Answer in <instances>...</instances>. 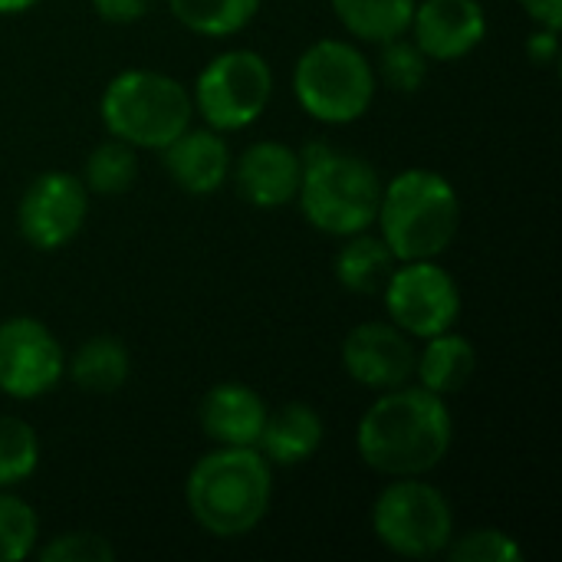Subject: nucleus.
Here are the masks:
<instances>
[{"label":"nucleus","instance_id":"obj_31","mask_svg":"<svg viewBox=\"0 0 562 562\" xmlns=\"http://www.w3.org/2000/svg\"><path fill=\"white\" fill-rule=\"evenodd\" d=\"M517 3L527 10V16H530L537 26H553V30H560L562 0H517Z\"/></svg>","mask_w":562,"mask_h":562},{"label":"nucleus","instance_id":"obj_5","mask_svg":"<svg viewBox=\"0 0 562 562\" xmlns=\"http://www.w3.org/2000/svg\"><path fill=\"white\" fill-rule=\"evenodd\" d=\"M382 184L385 181L379 178L372 161L326 148L323 155L303 161L296 201L310 227L342 240L375 224Z\"/></svg>","mask_w":562,"mask_h":562},{"label":"nucleus","instance_id":"obj_1","mask_svg":"<svg viewBox=\"0 0 562 562\" xmlns=\"http://www.w3.org/2000/svg\"><path fill=\"white\" fill-rule=\"evenodd\" d=\"M451 441V408L422 385L379 392L356 431L359 458L385 477H425L448 458Z\"/></svg>","mask_w":562,"mask_h":562},{"label":"nucleus","instance_id":"obj_29","mask_svg":"<svg viewBox=\"0 0 562 562\" xmlns=\"http://www.w3.org/2000/svg\"><path fill=\"white\" fill-rule=\"evenodd\" d=\"M527 59L540 69H553L560 63V30L553 26H537L527 36Z\"/></svg>","mask_w":562,"mask_h":562},{"label":"nucleus","instance_id":"obj_16","mask_svg":"<svg viewBox=\"0 0 562 562\" xmlns=\"http://www.w3.org/2000/svg\"><path fill=\"white\" fill-rule=\"evenodd\" d=\"M267 402L244 382H217L198 405L201 431L221 448H257L267 425Z\"/></svg>","mask_w":562,"mask_h":562},{"label":"nucleus","instance_id":"obj_18","mask_svg":"<svg viewBox=\"0 0 562 562\" xmlns=\"http://www.w3.org/2000/svg\"><path fill=\"white\" fill-rule=\"evenodd\" d=\"M474 372H477V349L468 336H461L454 329L428 336L425 349H418L415 379L422 389H428L441 398L464 392L471 385Z\"/></svg>","mask_w":562,"mask_h":562},{"label":"nucleus","instance_id":"obj_22","mask_svg":"<svg viewBox=\"0 0 562 562\" xmlns=\"http://www.w3.org/2000/svg\"><path fill=\"white\" fill-rule=\"evenodd\" d=\"M171 16L198 36H234L247 30L260 10V0H168Z\"/></svg>","mask_w":562,"mask_h":562},{"label":"nucleus","instance_id":"obj_32","mask_svg":"<svg viewBox=\"0 0 562 562\" xmlns=\"http://www.w3.org/2000/svg\"><path fill=\"white\" fill-rule=\"evenodd\" d=\"M40 0H0V16H16L26 13L30 7H36Z\"/></svg>","mask_w":562,"mask_h":562},{"label":"nucleus","instance_id":"obj_25","mask_svg":"<svg viewBox=\"0 0 562 562\" xmlns=\"http://www.w3.org/2000/svg\"><path fill=\"white\" fill-rule=\"evenodd\" d=\"M36 510L10 487H0V562L26 560L36 550Z\"/></svg>","mask_w":562,"mask_h":562},{"label":"nucleus","instance_id":"obj_19","mask_svg":"<svg viewBox=\"0 0 562 562\" xmlns=\"http://www.w3.org/2000/svg\"><path fill=\"white\" fill-rule=\"evenodd\" d=\"M395 267H398V260L389 250V244L369 231L342 237V244L333 257V273H336L339 286L356 296H382Z\"/></svg>","mask_w":562,"mask_h":562},{"label":"nucleus","instance_id":"obj_10","mask_svg":"<svg viewBox=\"0 0 562 562\" xmlns=\"http://www.w3.org/2000/svg\"><path fill=\"white\" fill-rule=\"evenodd\" d=\"M63 372V346L43 319L10 316L0 323V392L7 398H43L59 385Z\"/></svg>","mask_w":562,"mask_h":562},{"label":"nucleus","instance_id":"obj_4","mask_svg":"<svg viewBox=\"0 0 562 562\" xmlns=\"http://www.w3.org/2000/svg\"><path fill=\"white\" fill-rule=\"evenodd\" d=\"M102 125L132 148L161 151L194 119L191 89L158 69H125L109 79L99 99Z\"/></svg>","mask_w":562,"mask_h":562},{"label":"nucleus","instance_id":"obj_24","mask_svg":"<svg viewBox=\"0 0 562 562\" xmlns=\"http://www.w3.org/2000/svg\"><path fill=\"white\" fill-rule=\"evenodd\" d=\"M40 468V438L30 422L0 415V487L30 481Z\"/></svg>","mask_w":562,"mask_h":562},{"label":"nucleus","instance_id":"obj_26","mask_svg":"<svg viewBox=\"0 0 562 562\" xmlns=\"http://www.w3.org/2000/svg\"><path fill=\"white\" fill-rule=\"evenodd\" d=\"M382 46V56H379V72L385 79L389 89L395 92H418L428 79V56L422 53V46L415 40H405V36H395L389 43H379Z\"/></svg>","mask_w":562,"mask_h":562},{"label":"nucleus","instance_id":"obj_6","mask_svg":"<svg viewBox=\"0 0 562 562\" xmlns=\"http://www.w3.org/2000/svg\"><path fill=\"white\" fill-rule=\"evenodd\" d=\"M375 66L349 40H316L293 66V95L326 125L359 122L375 99Z\"/></svg>","mask_w":562,"mask_h":562},{"label":"nucleus","instance_id":"obj_17","mask_svg":"<svg viewBox=\"0 0 562 562\" xmlns=\"http://www.w3.org/2000/svg\"><path fill=\"white\" fill-rule=\"evenodd\" d=\"M326 441V422L310 402H283L267 415L257 451L270 468H296L316 458Z\"/></svg>","mask_w":562,"mask_h":562},{"label":"nucleus","instance_id":"obj_12","mask_svg":"<svg viewBox=\"0 0 562 562\" xmlns=\"http://www.w3.org/2000/svg\"><path fill=\"white\" fill-rule=\"evenodd\" d=\"M339 359L352 382L372 392H389L415 379L418 349L412 336L402 333L395 323L369 319L346 333Z\"/></svg>","mask_w":562,"mask_h":562},{"label":"nucleus","instance_id":"obj_13","mask_svg":"<svg viewBox=\"0 0 562 562\" xmlns=\"http://www.w3.org/2000/svg\"><path fill=\"white\" fill-rule=\"evenodd\" d=\"M231 178L240 201H247L250 207L260 211L286 207L290 201H296L303 181L300 148L277 138L254 142L231 161Z\"/></svg>","mask_w":562,"mask_h":562},{"label":"nucleus","instance_id":"obj_23","mask_svg":"<svg viewBox=\"0 0 562 562\" xmlns=\"http://www.w3.org/2000/svg\"><path fill=\"white\" fill-rule=\"evenodd\" d=\"M135 178H138V148H132L128 142L112 138V135H109V142H99L82 161L86 191L102 194V198L125 194L135 184Z\"/></svg>","mask_w":562,"mask_h":562},{"label":"nucleus","instance_id":"obj_2","mask_svg":"<svg viewBox=\"0 0 562 562\" xmlns=\"http://www.w3.org/2000/svg\"><path fill=\"white\" fill-rule=\"evenodd\" d=\"M194 524L221 540L254 533L273 504V468L257 448H214L194 461L184 481Z\"/></svg>","mask_w":562,"mask_h":562},{"label":"nucleus","instance_id":"obj_21","mask_svg":"<svg viewBox=\"0 0 562 562\" xmlns=\"http://www.w3.org/2000/svg\"><path fill=\"white\" fill-rule=\"evenodd\" d=\"M342 30L362 43H389L405 36L418 0H329Z\"/></svg>","mask_w":562,"mask_h":562},{"label":"nucleus","instance_id":"obj_28","mask_svg":"<svg viewBox=\"0 0 562 562\" xmlns=\"http://www.w3.org/2000/svg\"><path fill=\"white\" fill-rule=\"evenodd\" d=\"M43 562H109L115 560V547L92 530H69L53 537L43 550H40Z\"/></svg>","mask_w":562,"mask_h":562},{"label":"nucleus","instance_id":"obj_3","mask_svg":"<svg viewBox=\"0 0 562 562\" xmlns=\"http://www.w3.org/2000/svg\"><path fill=\"white\" fill-rule=\"evenodd\" d=\"M379 237L395 260H438L461 231L458 188L431 168H405L382 184Z\"/></svg>","mask_w":562,"mask_h":562},{"label":"nucleus","instance_id":"obj_27","mask_svg":"<svg viewBox=\"0 0 562 562\" xmlns=\"http://www.w3.org/2000/svg\"><path fill=\"white\" fill-rule=\"evenodd\" d=\"M445 553L451 562H524L520 543L497 527H477L461 537H451Z\"/></svg>","mask_w":562,"mask_h":562},{"label":"nucleus","instance_id":"obj_14","mask_svg":"<svg viewBox=\"0 0 562 562\" xmlns=\"http://www.w3.org/2000/svg\"><path fill=\"white\" fill-rule=\"evenodd\" d=\"M408 30L428 59L454 63L484 43L487 13L481 0H418Z\"/></svg>","mask_w":562,"mask_h":562},{"label":"nucleus","instance_id":"obj_7","mask_svg":"<svg viewBox=\"0 0 562 562\" xmlns=\"http://www.w3.org/2000/svg\"><path fill=\"white\" fill-rule=\"evenodd\" d=\"M375 540L405 560H431L454 537V510L448 497L422 477H392L372 504Z\"/></svg>","mask_w":562,"mask_h":562},{"label":"nucleus","instance_id":"obj_11","mask_svg":"<svg viewBox=\"0 0 562 562\" xmlns=\"http://www.w3.org/2000/svg\"><path fill=\"white\" fill-rule=\"evenodd\" d=\"M86 214H89V191L82 178L69 171H43L20 194L16 227L30 247L59 250L82 231Z\"/></svg>","mask_w":562,"mask_h":562},{"label":"nucleus","instance_id":"obj_30","mask_svg":"<svg viewBox=\"0 0 562 562\" xmlns=\"http://www.w3.org/2000/svg\"><path fill=\"white\" fill-rule=\"evenodd\" d=\"M89 3L105 23H115V26L135 23V20L148 16V10L155 7V0H89Z\"/></svg>","mask_w":562,"mask_h":562},{"label":"nucleus","instance_id":"obj_8","mask_svg":"<svg viewBox=\"0 0 562 562\" xmlns=\"http://www.w3.org/2000/svg\"><path fill=\"white\" fill-rule=\"evenodd\" d=\"M273 99V69L257 49H224L194 79V112L217 132L250 128Z\"/></svg>","mask_w":562,"mask_h":562},{"label":"nucleus","instance_id":"obj_20","mask_svg":"<svg viewBox=\"0 0 562 562\" xmlns=\"http://www.w3.org/2000/svg\"><path fill=\"white\" fill-rule=\"evenodd\" d=\"M66 372H69L76 389H82L89 395H112L128 382L132 356H128L122 339L92 336L69 356Z\"/></svg>","mask_w":562,"mask_h":562},{"label":"nucleus","instance_id":"obj_9","mask_svg":"<svg viewBox=\"0 0 562 562\" xmlns=\"http://www.w3.org/2000/svg\"><path fill=\"white\" fill-rule=\"evenodd\" d=\"M385 313L412 339H428L458 326L461 290L438 260H402L385 290Z\"/></svg>","mask_w":562,"mask_h":562},{"label":"nucleus","instance_id":"obj_15","mask_svg":"<svg viewBox=\"0 0 562 562\" xmlns=\"http://www.w3.org/2000/svg\"><path fill=\"white\" fill-rule=\"evenodd\" d=\"M231 148L224 142V132L204 125V128H184L175 142L161 148V168L165 175L191 198H207L221 191V184L231 178Z\"/></svg>","mask_w":562,"mask_h":562}]
</instances>
